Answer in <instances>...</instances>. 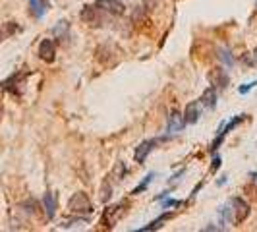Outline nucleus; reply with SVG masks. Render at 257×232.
<instances>
[{
  "mask_svg": "<svg viewBox=\"0 0 257 232\" xmlns=\"http://www.w3.org/2000/svg\"><path fill=\"white\" fill-rule=\"evenodd\" d=\"M68 209L72 213H76V215H91L93 213V203H91V199L87 197V193L77 192L70 197Z\"/></svg>",
  "mask_w": 257,
  "mask_h": 232,
  "instance_id": "nucleus-1",
  "label": "nucleus"
},
{
  "mask_svg": "<svg viewBox=\"0 0 257 232\" xmlns=\"http://www.w3.org/2000/svg\"><path fill=\"white\" fill-rule=\"evenodd\" d=\"M230 211H232V217H234V224L244 222V220L249 217V213H251L249 203L245 201L244 197H232L230 199Z\"/></svg>",
  "mask_w": 257,
  "mask_h": 232,
  "instance_id": "nucleus-2",
  "label": "nucleus"
},
{
  "mask_svg": "<svg viewBox=\"0 0 257 232\" xmlns=\"http://www.w3.org/2000/svg\"><path fill=\"white\" fill-rule=\"evenodd\" d=\"M207 79H209L211 87H215V89H224V87H228V83H230V77H228L226 70H224L222 66L211 68L209 74H207Z\"/></svg>",
  "mask_w": 257,
  "mask_h": 232,
  "instance_id": "nucleus-3",
  "label": "nucleus"
},
{
  "mask_svg": "<svg viewBox=\"0 0 257 232\" xmlns=\"http://www.w3.org/2000/svg\"><path fill=\"white\" fill-rule=\"evenodd\" d=\"M161 142H163V138H153V140H145V142H142L138 147H136V151H134V161H136L138 165H143L145 159L149 157V153H151Z\"/></svg>",
  "mask_w": 257,
  "mask_h": 232,
  "instance_id": "nucleus-4",
  "label": "nucleus"
},
{
  "mask_svg": "<svg viewBox=\"0 0 257 232\" xmlns=\"http://www.w3.org/2000/svg\"><path fill=\"white\" fill-rule=\"evenodd\" d=\"M95 6L101 12L112 14V16H122L126 12V4L122 0H95Z\"/></svg>",
  "mask_w": 257,
  "mask_h": 232,
  "instance_id": "nucleus-5",
  "label": "nucleus"
},
{
  "mask_svg": "<svg viewBox=\"0 0 257 232\" xmlns=\"http://www.w3.org/2000/svg\"><path fill=\"white\" fill-rule=\"evenodd\" d=\"M39 58L49 62V64H52L56 60V45H54L52 39H43L39 43Z\"/></svg>",
  "mask_w": 257,
  "mask_h": 232,
  "instance_id": "nucleus-6",
  "label": "nucleus"
},
{
  "mask_svg": "<svg viewBox=\"0 0 257 232\" xmlns=\"http://www.w3.org/2000/svg\"><path fill=\"white\" fill-rule=\"evenodd\" d=\"M186 126V120H184V112L180 110H172L170 116H168V122H167V132L170 136H176L180 134L182 130Z\"/></svg>",
  "mask_w": 257,
  "mask_h": 232,
  "instance_id": "nucleus-7",
  "label": "nucleus"
},
{
  "mask_svg": "<svg viewBox=\"0 0 257 232\" xmlns=\"http://www.w3.org/2000/svg\"><path fill=\"white\" fill-rule=\"evenodd\" d=\"M79 18H81L83 24H89V26H99L101 24V20H99V8L95 4L93 6H83Z\"/></svg>",
  "mask_w": 257,
  "mask_h": 232,
  "instance_id": "nucleus-8",
  "label": "nucleus"
},
{
  "mask_svg": "<svg viewBox=\"0 0 257 232\" xmlns=\"http://www.w3.org/2000/svg\"><path fill=\"white\" fill-rule=\"evenodd\" d=\"M201 116V108H199V101L195 103H188L186 104V110H184V120L186 124H195Z\"/></svg>",
  "mask_w": 257,
  "mask_h": 232,
  "instance_id": "nucleus-9",
  "label": "nucleus"
},
{
  "mask_svg": "<svg viewBox=\"0 0 257 232\" xmlns=\"http://www.w3.org/2000/svg\"><path fill=\"white\" fill-rule=\"evenodd\" d=\"M43 207H45V213H47V219L51 220L56 215V197L52 192H47L43 195Z\"/></svg>",
  "mask_w": 257,
  "mask_h": 232,
  "instance_id": "nucleus-10",
  "label": "nucleus"
},
{
  "mask_svg": "<svg viewBox=\"0 0 257 232\" xmlns=\"http://www.w3.org/2000/svg\"><path fill=\"white\" fill-rule=\"evenodd\" d=\"M199 104H203L207 108H215L217 106V89L215 87H207L199 99Z\"/></svg>",
  "mask_w": 257,
  "mask_h": 232,
  "instance_id": "nucleus-11",
  "label": "nucleus"
},
{
  "mask_svg": "<svg viewBox=\"0 0 257 232\" xmlns=\"http://www.w3.org/2000/svg\"><path fill=\"white\" fill-rule=\"evenodd\" d=\"M68 27H70V24H68L66 20H60V22L54 26V29H52L54 37L56 39H68Z\"/></svg>",
  "mask_w": 257,
  "mask_h": 232,
  "instance_id": "nucleus-12",
  "label": "nucleus"
},
{
  "mask_svg": "<svg viewBox=\"0 0 257 232\" xmlns=\"http://www.w3.org/2000/svg\"><path fill=\"white\" fill-rule=\"evenodd\" d=\"M172 217H174L172 213H167V215H161V217H159L157 220H153V222H151L149 226H143L142 230H157V228H161V226H163V222H167V220H168V219H172Z\"/></svg>",
  "mask_w": 257,
  "mask_h": 232,
  "instance_id": "nucleus-13",
  "label": "nucleus"
},
{
  "mask_svg": "<svg viewBox=\"0 0 257 232\" xmlns=\"http://www.w3.org/2000/svg\"><path fill=\"white\" fill-rule=\"evenodd\" d=\"M29 6H31V12L35 14V18H43L45 16V4H43V0H29Z\"/></svg>",
  "mask_w": 257,
  "mask_h": 232,
  "instance_id": "nucleus-14",
  "label": "nucleus"
},
{
  "mask_svg": "<svg viewBox=\"0 0 257 232\" xmlns=\"http://www.w3.org/2000/svg\"><path fill=\"white\" fill-rule=\"evenodd\" d=\"M242 120H244V114L236 116V118H232V120L228 122V124H226V126H224V128H220L219 132H220V134H224V136H226V134H230L232 130L236 128V126H238V124H240Z\"/></svg>",
  "mask_w": 257,
  "mask_h": 232,
  "instance_id": "nucleus-15",
  "label": "nucleus"
},
{
  "mask_svg": "<svg viewBox=\"0 0 257 232\" xmlns=\"http://www.w3.org/2000/svg\"><path fill=\"white\" fill-rule=\"evenodd\" d=\"M153 178H155V172H149V174L145 176V180H143L142 184L138 186V188H134V190H132V193H134V195H136V193H142L143 190H145V188H147V186L153 182Z\"/></svg>",
  "mask_w": 257,
  "mask_h": 232,
  "instance_id": "nucleus-16",
  "label": "nucleus"
},
{
  "mask_svg": "<svg viewBox=\"0 0 257 232\" xmlns=\"http://www.w3.org/2000/svg\"><path fill=\"white\" fill-rule=\"evenodd\" d=\"M110 197H112V186H110L108 180H106L103 186H101V199H103V203H106Z\"/></svg>",
  "mask_w": 257,
  "mask_h": 232,
  "instance_id": "nucleus-17",
  "label": "nucleus"
},
{
  "mask_svg": "<svg viewBox=\"0 0 257 232\" xmlns=\"http://www.w3.org/2000/svg\"><path fill=\"white\" fill-rule=\"evenodd\" d=\"M219 56L220 60L224 62V64L228 66V68H232V64H234V58H232V54L228 49H219Z\"/></svg>",
  "mask_w": 257,
  "mask_h": 232,
  "instance_id": "nucleus-18",
  "label": "nucleus"
},
{
  "mask_svg": "<svg viewBox=\"0 0 257 232\" xmlns=\"http://www.w3.org/2000/svg\"><path fill=\"white\" fill-rule=\"evenodd\" d=\"M257 85V81H251V83H245V85H240V89H238V93L240 95H245V93H249V91L253 89Z\"/></svg>",
  "mask_w": 257,
  "mask_h": 232,
  "instance_id": "nucleus-19",
  "label": "nucleus"
},
{
  "mask_svg": "<svg viewBox=\"0 0 257 232\" xmlns=\"http://www.w3.org/2000/svg\"><path fill=\"white\" fill-rule=\"evenodd\" d=\"M182 203L178 199H165V203H163V209H170V207H180Z\"/></svg>",
  "mask_w": 257,
  "mask_h": 232,
  "instance_id": "nucleus-20",
  "label": "nucleus"
},
{
  "mask_svg": "<svg viewBox=\"0 0 257 232\" xmlns=\"http://www.w3.org/2000/svg\"><path fill=\"white\" fill-rule=\"evenodd\" d=\"M219 167H220V157H219V155H217V157L213 159V168H211V170L215 172V170H217V168H219Z\"/></svg>",
  "mask_w": 257,
  "mask_h": 232,
  "instance_id": "nucleus-21",
  "label": "nucleus"
},
{
  "mask_svg": "<svg viewBox=\"0 0 257 232\" xmlns=\"http://www.w3.org/2000/svg\"><path fill=\"white\" fill-rule=\"evenodd\" d=\"M249 178H251V182H253V186L257 188V172H251V174H249Z\"/></svg>",
  "mask_w": 257,
  "mask_h": 232,
  "instance_id": "nucleus-22",
  "label": "nucleus"
},
{
  "mask_svg": "<svg viewBox=\"0 0 257 232\" xmlns=\"http://www.w3.org/2000/svg\"><path fill=\"white\" fill-rule=\"evenodd\" d=\"M6 37V33H4V29H0V43H2V39Z\"/></svg>",
  "mask_w": 257,
  "mask_h": 232,
  "instance_id": "nucleus-23",
  "label": "nucleus"
},
{
  "mask_svg": "<svg viewBox=\"0 0 257 232\" xmlns=\"http://www.w3.org/2000/svg\"><path fill=\"white\" fill-rule=\"evenodd\" d=\"M253 62H255V64H257V49H255V51H253Z\"/></svg>",
  "mask_w": 257,
  "mask_h": 232,
  "instance_id": "nucleus-24",
  "label": "nucleus"
},
{
  "mask_svg": "<svg viewBox=\"0 0 257 232\" xmlns=\"http://www.w3.org/2000/svg\"><path fill=\"white\" fill-rule=\"evenodd\" d=\"M0 118H2V108H0Z\"/></svg>",
  "mask_w": 257,
  "mask_h": 232,
  "instance_id": "nucleus-25",
  "label": "nucleus"
},
{
  "mask_svg": "<svg viewBox=\"0 0 257 232\" xmlns=\"http://www.w3.org/2000/svg\"><path fill=\"white\" fill-rule=\"evenodd\" d=\"M255 4H257V0H255Z\"/></svg>",
  "mask_w": 257,
  "mask_h": 232,
  "instance_id": "nucleus-26",
  "label": "nucleus"
}]
</instances>
